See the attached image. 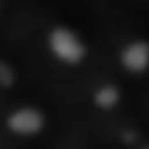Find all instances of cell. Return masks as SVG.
Wrapping results in <instances>:
<instances>
[{"mask_svg":"<svg viewBox=\"0 0 149 149\" xmlns=\"http://www.w3.org/2000/svg\"><path fill=\"white\" fill-rule=\"evenodd\" d=\"M47 47L52 57L64 66H79L88 55L85 42L64 25H57L49 31Z\"/></svg>","mask_w":149,"mask_h":149,"instance_id":"1","label":"cell"},{"mask_svg":"<svg viewBox=\"0 0 149 149\" xmlns=\"http://www.w3.org/2000/svg\"><path fill=\"white\" fill-rule=\"evenodd\" d=\"M8 132L17 136H33L46 127V116L36 107H19L5 119Z\"/></svg>","mask_w":149,"mask_h":149,"instance_id":"2","label":"cell"},{"mask_svg":"<svg viewBox=\"0 0 149 149\" xmlns=\"http://www.w3.org/2000/svg\"><path fill=\"white\" fill-rule=\"evenodd\" d=\"M119 63L130 74H144L149 69V42L144 39L127 42L119 52Z\"/></svg>","mask_w":149,"mask_h":149,"instance_id":"3","label":"cell"},{"mask_svg":"<svg viewBox=\"0 0 149 149\" xmlns=\"http://www.w3.org/2000/svg\"><path fill=\"white\" fill-rule=\"evenodd\" d=\"M93 105L97 110L108 111L118 107L121 102V90L115 83H104V85L97 86L91 96Z\"/></svg>","mask_w":149,"mask_h":149,"instance_id":"4","label":"cell"},{"mask_svg":"<svg viewBox=\"0 0 149 149\" xmlns=\"http://www.w3.org/2000/svg\"><path fill=\"white\" fill-rule=\"evenodd\" d=\"M16 83V71L5 60H0V88L8 90L13 88Z\"/></svg>","mask_w":149,"mask_h":149,"instance_id":"5","label":"cell"},{"mask_svg":"<svg viewBox=\"0 0 149 149\" xmlns=\"http://www.w3.org/2000/svg\"><path fill=\"white\" fill-rule=\"evenodd\" d=\"M121 141L127 146H134L138 141V134L134 130V129H126V130L121 132Z\"/></svg>","mask_w":149,"mask_h":149,"instance_id":"6","label":"cell"},{"mask_svg":"<svg viewBox=\"0 0 149 149\" xmlns=\"http://www.w3.org/2000/svg\"><path fill=\"white\" fill-rule=\"evenodd\" d=\"M140 149H149V146H141V148H140Z\"/></svg>","mask_w":149,"mask_h":149,"instance_id":"7","label":"cell"}]
</instances>
